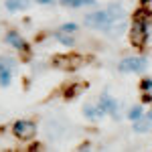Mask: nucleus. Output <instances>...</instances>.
Listing matches in <instances>:
<instances>
[{
    "label": "nucleus",
    "instance_id": "f257e3e1",
    "mask_svg": "<svg viewBox=\"0 0 152 152\" xmlns=\"http://www.w3.org/2000/svg\"><path fill=\"white\" fill-rule=\"evenodd\" d=\"M146 41H148V23L142 18H136L130 28V43L132 47H144Z\"/></svg>",
    "mask_w": 152,
    "mask_h": 152
},
{
    "label": "nucleus",
    "instance_id": "f03ea898",
    "mask_svg": "<svg viewBox=\"0 0 152 152\" xmlns=\"http://www.w3.org/2000/svg\"><path fill=\"white\" fill-rule=\"evenodd\" d=\"M112 23L114 20L107 16L105 10H94V12H89V14H85V24L95 28V31H107L112 26Z\"/></svg>",
    "mask_w": 152,
    "mask_h": 152
},
{
    "label": "nucleus",
    "instance_id": "7ed1b4c3",
    "mask_svg": "<svg viewBox=\"0 0 152 152\" xmlns=\"http://www.w3.org/2000/svg\"><path fill=\"white\" fill-rule=\"evenodd\" d=\"M146 67H148V61L144 57H126L118 65L122 73H140V71H146Z\"/></svg>",
    "mask_w": 152,
    "mask_h": 152
},
{
    "label": "nucleus",
    "instance_id": "20e7f679",
    "mask_svg": "<svg viewBox=\"0 0 152 152\" xmlns=\"http://www.w3.org/2000/svg\"><path fill=\"white\" fill-rule=\"evenodd\" d=\"M12 134L18 140H31V138H35V134H37V126L33 122H28V120H18L12 126Z\"/></svg>",
    "mask_w": 152,
    "mask_h": 152
},
{
    "label": "nucleus",
    "instance_id": "39448f33",
    "mask_svg": "<svg viewBox=\"0 0 152 152\" xmlns=\"http://www.w3.org/2000/svg\"><path fill=\"white\" fill-rule=\"evenodd\" d=\"M99 107H102L104 114H110L114 120L120 118V104H118V99H114L107 91L102 94V97H99Z\"/></svg>",
    "mask_w": 152,
    "mask_h": 152
},
{
    "label": "nucleus",
    "instance_id": "423d86ee",
    "mask_svg": "<svg viewBox=\"0 0 152 152\" xmlns=\"http://www.w3.org/2000/svg\"><path fill=\"white\" fill-rule=\"evenodd\" d=\"M79 57H65V55H59V57L53 59V65L55 67H61V69H73L79 65Z\"/></svg>",
    "mask_w": 152,
    "mask_h": 152
},
{
    "label": "nucleus",
    "instance_id": "0eeeda50",
    "mask_svg": "<svg viewBox=\"0 0 152 152\" xmlns=\"http://www.w3.org/2000/svg\"><path fill=\"white\" fill-rule=\"evenodd\" d=\"M107 16L114 20V23H118V20H122L124 16H126V10H124V6L122 4H118V2H110L107 4Z\"/></svg>",
    "mask_w": 152,
    "mask_h": 152
},
{
    "label": "nucleus",
    "instance_id": "6e6552de",
    "mask_svg": "<svg viewBox=\"0 0 152 152\" xmlns=\"http://www.w3.org/2000/svg\"><path fill=\"white\" fill-rule=\"evenodd\" d=\"M6 43L10 45V47H14V49H18V51H24L26 49V43H24V39L16 31H8L6 33Z\"/></svg>",
    "mask_w": 152,
    "mask_h": 152
},
{
    "label": "nucleus",
    "instance_id": "1a4fd4ad",
    "mask_svg": "<svg viewBox=\"0 0 152 152\" xmlns=\"http://www.w3.org/2000/svg\"><path fill=\"white\" fill-rule=\"evenodd\" d=\"M4 4L10 12H18V10H26L31 6V0H6Z\"/></svg>",
    "mask_w": 152,
    "mask_h": 152
},
{
    "label": "nucleus",
    "instance_id": "9d476101",
    "mask_svg": "<svg viewBox=\"0 0 152 152\" xmlns=\"http://www.w3.org/2000/svg\"><path fill=\"white\" fill-rule=\"evenodd\" d=\"M83 114H85V118H89V120H97V118L104 116L102 107H99V105H94V104L85 105V107H83Z\"/></svg>",
    "mask_w": 152,
    "mask_h": 152
},
{
    "label": "nucleus",
    "instance_id": "9b49d317",
    "mask_svg": "<svg viewBox=\"0 0 152 152\" xmlns=\"http://www.w3.org/2000/svg\"><path fill=\"white\" fill-rule=\"evenodd\" d=\"M150 128H152L150 118H138V120H134V132H148Z\"/></svg>",
    "mask_w": 152,
    "mask_h": 152
},
{
    "label": "nucleus",
    "instance_id": "f8f14e48",
    "mask_svg": "<svg viewBox=\"0 0 152 152\" xmlns=\"http://www.w3.org/2000/svg\"><path fill=\"white\" fill-rule=\"evenodd\" d=\"M63 6H69V8H79V6H94L95 0H61Z\"/></svg>",
    "mask_w": 152,
    "mask_h": 152
},
{
    "label": "nucleus",
    "instance_id": "ddd939ff",
    "mask_svg": "<svg viewBox=\"0 0 152 152\" xmlns=\"http://www.w3.org/2000/svg\"><path fill=\"white\" fill-rule=\"evenodd\" d=\"M55 39H57L61 45H65V47H73V45H75V39H73L69 33H61V31H57V33H55Z\"/></svg>",
    "mask_w": 152,
    "mask_h": 152
},
{
    "label": "nucleus",
    "instance_id": "4468645a",
    "mask_svg": "<svg viewBox=\"0 0 152 152\" xmlns=\"http://www.w3.org/2000/svg\"><path fill=\"white\" fill-rule=\"evenodd\" d=\"M14 69H16V61L12 57H0V73L2 71H12L14 73Z\"/></svg>",
    "mask_w": 152,
    "mask_h": 152
},
{
    "label": "nucleus",
    "instance_id": "2eb2a0df",
    "mask_svg": "<svg viewBox=\"0 0 152 152\" xmlns=\"http://www.w3.org/2000/svg\"><path fill=\"white\" fill-rule=\"evenodd\" d=\"M124 31H126V24L118 20V23H112V26H110L105 33H107V35H112V37H118V35H122Z\"/></svg>",
    "mask_w": 152,
    "mask_h": 152
},
{
    "label": "nucleus",
    "instance_id": "dca6fc26",
    "mask_svg": "<svg viewBox=\"0 0 152 152\" xmlns=\"http://www.w3.org/2000/svg\"><path fill=\"white\" fill-rule=\"evenodd\" d=\"M10 79H12V71H2V73H0V85H2V87L10 85Z\"/></svg>",
    "mask_w": 152,
    "mask_h": 152
},
{
    "label": "nucleus",
    "instance_id": "f3484780",
    "mask_svg": "<svg viewBox=\"0 0 152 152\" xmlns=\"http://www.w3.org/2000/svg\"><path fill=\"white\" fill-rule=\"evenodd\" d=\"M128 118L132 120V122H134V120H138V118H142V107H140V105H134V107L130 110Z\"/></svg>",
    "mask_w": 152,
    "mask_h": 152
},
{
    "label": "nucleus",
    "instance_id": "a211bd4d",
    "mask_svg": "<svg viewBox=\"0 0 152 152\" xmlns=\"http://www.w3.org/2000/svg\"><path fill=\"white\" fill-rule=\"evenodd\" d=\"M59 31H61V33H69V35H73V33L77 31V24H75V23H65Z\"/></svg>",
    "mask_w": 152,
    "mask_h": 152
},
{
    "label": "nucleus",
    "instance_id": "6ab92c4d",
    "mask_svg": "<svg viewBox=\"0 0 152 152\" xmlns=\"http://www.w3.org/2000/svg\"><path fill=\"white\" fill-rule=\"evenodd\" d=\"M83 87H85V85H71L65 95H67V97H75V95L79 94V89H83Z\"/></svg>",
    "mask_w": 152,
    "mask_h": 152
},
{
    "label": "nucleus",
    "instance_id": "aec40b11",
    "mask_svg": "<svg viewBox=\"0 0 152 152\" xmlns=\"http://www.w3.org/2000/svg\"><path fill=\"white\" fill-rule=\"evenodd\" d=\"M140 89L142 91H152V79H144L140 83Z\"/></svg>",
    "mask_w": 152,
    "mask_h": 152
},
{
    "label": "nucleus",
    "instance_id": "412c9836",
    "mask_svg": "<svg viewBox=\"0 0 152 152\" xmlns=\"http://www.w3.org/2000/svg\"><path fill=\"white\" fill-rule=\"evenodd\" d=\"M39 4H53V0H37Z\"/></svg>",
    "mask_w": 152,
    "mask_h": 152
},
{
    "label": "nucleus",
    "instance_id": "4be33fe9",
    "mask_svg": "<svg viewBox=\"0 0 152 152\" xmlns=\"http://www.w3.org/2000/svg\"><path fill=\"white\" fill-rule=\"evenodd\" d=\"M148 118H150V120H152V110H150V114H148Z\"/></svg>",
    "mask_w": 152,
    "mask_h": 152
}]
</instances>
